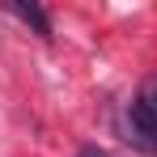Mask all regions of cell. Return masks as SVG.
I'll return each mask as SVG.
<instances>
[{
    "mask_svg": "<svg viewBox=\"0 0 157 157\" xmlns=\"http://www.w3.org/2000/svg\"><path fill=\"white\" fill-rule=\"evenodd\" d=\"M4 9H9L13 17H21V21H26V26L34 30V34H43V38H51V17H47V13H43L38 4H26V0H9Z\"/></svg>",
    "mask_w": 157,
    "mask_h": 157,
    "instance_id": "7a4b0ae2",
    "label": "cell"
},
{
    "mask_svg": "<svg viewBox=\"0 0 157 157\" xmlns=\"http://www.w3.org/2000/svg\"><path fill=\"white\" fill-rule=\"evenodd\" d=\"M128 128L140 149H157V77L140 85V94L128 106Z\"/></svg>",
    "mask_w": 157,
    "mask_h": 157,
    "instance_id": "6da1fadb",
    "label": "cell"
},
{
    "mask_svg": "<svg viewBox=\"0 0 157 157\" xmlns=\"http://www.w3.org/2000/svg\"><path fill=\"white\" fill-rule=\"evenodd\" d=\"M77 157H110V153H102V149H98V144H85V149H81Z\"/></svg>",
    "mask_w": 157,
    "mask_h": 157,
    "instance_id": "3957f363",
    "label": "cell"
}]
</instances>
